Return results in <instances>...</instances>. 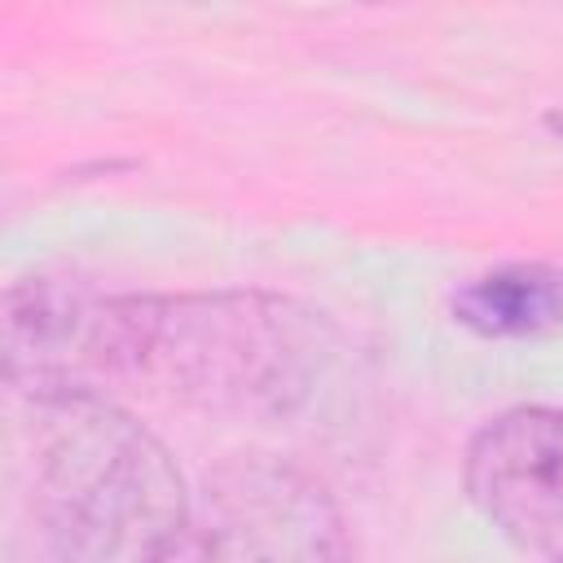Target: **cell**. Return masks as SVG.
Wrapping results in <instances>:
<instances>
[{
    "label": "cell",
    "mask_w": 563,
    "mask_h": 563,
    "mask_svg": "<svg viewBox=\"0 0 563 563\" xmlns=\"http://www.w3.org/2000/svg\"><path fill=\"white\" fill-rule=\"evenodd\" d=\"M312 330L264 295L97 299L88 369L145 378L207 409H290L308 383Z\"/></svg>",
    "instance_id": "cell-2"
},
{
    "label": "cell",
    "mask_w": 563,
    "mask_h": 563,
    "mask_svg": "<svg viewBox=\"0 0 563 563\" xmlns=\"http://www.w3.org/2000/svg\"><path fill=\"white\" fill-rule=\"evenodd\" d=\"M453 317L488 339H532L563 325V273L545 264H506L471 277L453 295Z\"/></svg>",
    "instance_id": "cell-5"
},
{
    "label": "cell",
    "mask_w": 563,
    "mask_h": 563,
    "mask_svg": "<svg viewBox=\"0 0 563 563\" xmlns=\"http://www.w3.org/2000/svg\"><path fill=\"white\" fill-rule=\"evenodd\" d=\"M466 493L515 550L563 563V409L493 418L466 449Z\"/></svg>",
    "instance_id": "cell-4"
},
{
    "label": "cell",
    "mask_w": 563,
    "mask_h": 563,
    "mask_svg": "<svg viewBox=\"0 0 563 563\" xmlns=\"http://www.w3.org/2000/svg\"><path fill=\"white\" fill-rule=\"evenodd\" d=\"M207 528L189 554L211 559H339L347 554L330 497L295 466L238 457L207 479Z\"/></svg>",
    "instance_id": "cell-3"
},
{
    "label": "cell",
    "mask_w": 563,
    "mask_h": 563,
    "mask_svg": "<svg viewBox=\"0 0 563 563\" xmlns=\"http://www.w3.org/2000/svg\"><path fill=\"white\" fill-rule=\"evenodd\" d=\"M18 449L31 515L57 559L150 563L194 550L172 453L92 387H26Z\"/></svg>",
    "instance_id": "cell-1"
}]
</instances>
